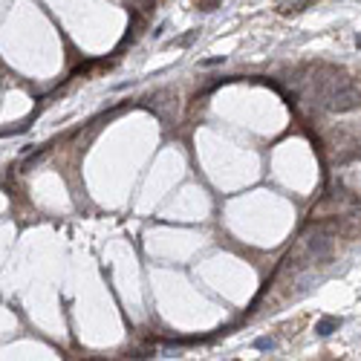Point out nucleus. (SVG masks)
Returning a JSON list of instances; mask_svg holds the SVG:
<instances>
[{"label":"nucleus","instance_id":"obj_1","mask_svg":"<svg viewBox=\"0 0 361 361\" xmlns=\"http://www.w3.org/2000/svg\"><path fill=\"white\" fill-rule=\"evenodd\" d=\"M359 104H361V96H359V90L353 87V81L341 84V87L329 96V110H332V113H347V110H353V107H359Z\"/></svg>","mask_w":361,"mask_h":361},{"label":"nucleus","instance_id":"obj_2","mask_svg":"<svg viewBox=\"0 0 361 361\" xmlns=\"http://www.w3.org/2000/svg\"><path fill=\"white\" fill-rule=\"evenodd\" d=\"M338 324H341L338 318H324V321H321V324L315 327V332H318V335H329V329H335Z\"/></svg>","mask_w":361,"mask_h":361},{"label":"nucleus","instance_id":"obj_3","mask_svg":"<svg viewBox=\"0 0 361 361\" xmlns=\"http://www.w3.org/2000/svg\"><path fill=\"white\" fill-rule=\"evenodd\" d=\"M257 347H260V350H272V347H275V344H272V341H269V338H260V341H257Z\"/></svg>","mask_w":361,"mask_h":361}]
</instances>
